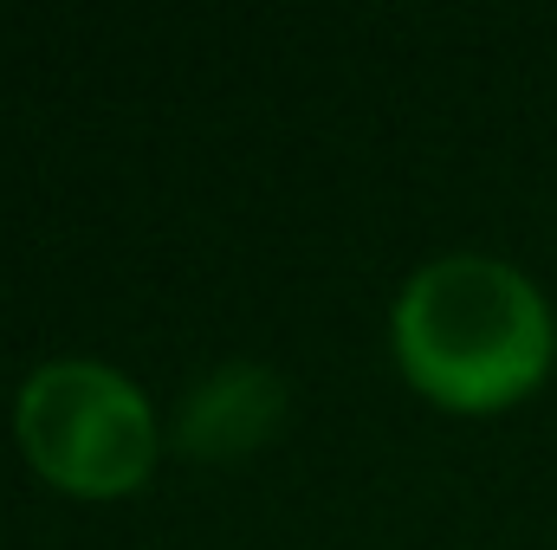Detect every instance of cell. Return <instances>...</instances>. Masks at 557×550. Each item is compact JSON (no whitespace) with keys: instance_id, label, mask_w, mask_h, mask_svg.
Wrapping results in <instances>:
<instances>
[{"instance_id":"2","label":"cell","mask_w":557,"mask_h":550,"mask_svg":"<svg viewBox=\"0 0 557 550\" xmlns=\"http://www.w3.org/2000/svg\"><path fill=\"white\" fill-rule=\"evenodd\" d=\"M13 434L52 486L85 492V499L131 492L156 466V414L143 402V389L124 370L91 363V357L39 363L20 383Z\"/></svg>"},{"instance_id":"3","label":"cell","mask_w":557,"mask_h":550,"mask_svg":"<svg viewBox=\"0 0 557 550\" xmlns=\"http://www.w3.org/2000/svg\"><path fill=\"white\" fill-rule=\"evenodd\" d=\"M285 414V383L267 363H221L182 409V447L195 460H240Z\"/></svg>"},{"instance_id":"1","label":"cell","mask_w":557,"mask_h":550,"mask_svg":"<svg viewBox=\"0 0 557 550\" xmlns=\"http://www.w3.org/2000/svg\"><path fill=\"white\" fill-rule=\"evenodd\" d=\"M552 304L486 253H441L396 298V357L447 409H506L552 370Z\"/></svg>"}]
</instances>
